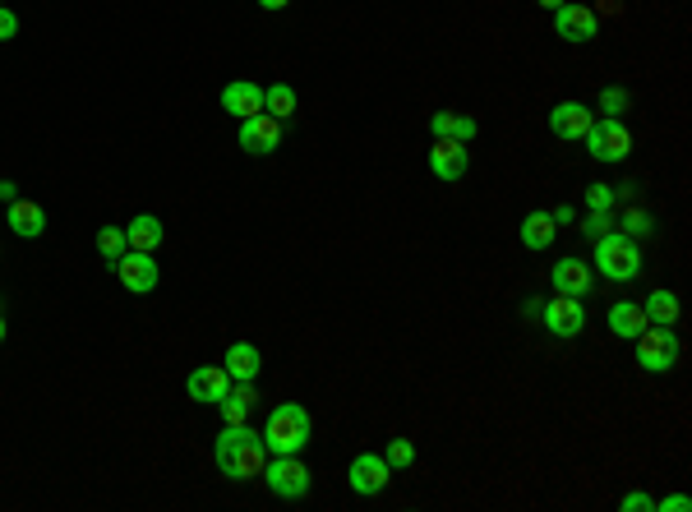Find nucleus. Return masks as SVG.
I'll list each match as a JSON object with an SVG mask.
<instances>
[{"instance_id":"f257e3e1","label":"nucleus","mask_w":692,"mask_h":512,"mask_svg":"<svg viewBox=\"0 0 692 512\" xmlns=\"http://www.w3.org/2000/svg\"><path fill=\"white\" fill-rule=\"evenodd\" d=\"M213 457H217V466H222V476H231V480H254V476H263L268 448H263L259 429H250V420H245V425H222Z\"/></svg>"},{"instance_id":"f03ea898","label":"nucleus","mask_w":692,"mask_h":512,"mask_svg":"<svg viewBox=\"0 0 692 512\" xmlns=\"http://www.w3.org/2000/svg\"><path fill=\"white\" fill-rule=\"evenodd\" d=\"M314 434V420L310 411L300 402H282L273 406V416H268V425H263V448L268 453H305V443H310Z\"/></svg>"},{"instance_id":"7ed1b4c3","label":"nucleus","mask_w":692,"mask_h":512,"mask_svg":"<svg viewBox=\"0 0 692 512\" xmlns=\"http://www.w3.org/2000/svg\"><path fill=\"white\" fill-rule=\"evenodd\" d=\"M596 268L600 277L609 282H633L642 273V250H637L633 236H623V231H609V236L596 240Z\"/></svg>"},{"instance_id":"20e7f679","label":"nucleus","mask_w":692,"mask_h":512,"mask_svg":"<svg viewBox=\"0 0 692 512\" xmlns=\"http://www.w3.org/2000/svg\"><path fill=\"white\" fill-rule=\"evenodd\" d=\"M633 346H637V365L646 374H669L679 365V337L665 323H646L642 333L633 337Z\"/></svg>"},{"instance_id":"39448f33","label":"nucleus","mask_w":692,"mask_h":512,"mask_svg":"<svg viewBox=\"0 0 692 512\" xmlns=\"http://www.w3.org/2000/svg\"><path fill=\"white\" fill-rule=\"evenodd\" d=\"M582 143L591 148V157H596V162H605V167H614V162H628V153H633V134H628V125H623L619 116L591 120V130L582 134Z\"/></svg>"},{"instance_id":"423d86ee","label":"nucleus","mask_w":692,"mask_h":512,"mask_svg":"<svg viewBox=\"0 0 692 512\" xmlns=\"http://www.w3.org/2000/svg\"><path fill=\"white\" fill-rule=\"evenodd\" d=\"M263 480H268L277 499H305L314 485L310 466L300 462V453H277L273 462H263Z\"/></svg>"},{"instance_id":"0eeeda50","label":"nucleus","mask_w":692,"mask_h":512,"mask_svg":"<svg viewBox=\"0 0 692 512\" xmlns=\"http://www.w3.org/2000/svg\"><path fill=\"white\" fill-rule=\"evenodd\" d=\"M540 319H545L549 333L568 342V337H577L586 328V305H582V296H563L559 291L549 305H540Z\"/></svg>"},{"instance_id":"6e6552de","label":"nucleus","mask_w":692,"mask_h":512,"mask_svg":"<svg viewBox=\"0 0 692 512\" xmlns=\"http://www.w3.org/2000/svg\"><path fill=\"white\" fill-rule=\"evenodd\" d=\"M388 480H393V466L383 462V453H360L346 466V485L356 489V494H383Z\"/></svg>"},{"instance_id":"1a4fd4ad","label":"nucleus","mask_w":692,"mask_h":512,"mask_svg":"<svg viewBox=\"0 0 692 512\" xmlns=\"http://www.w3.org/2000/svg\"><path fill=\"white\" fill-rule=\"evenodd\" d=\"M240 148L254 157H268L282 148V120H273L268 111H259V116H245L240 120Z\"/></svg>"},{"instance_id":"9d476101","label":"nucleus","mask_w":692,"mask_h":512,"mask_svg":"<svg viewBox=\"0 0 692 512\" xmlns=\"http://www.w3.org/2000/svg\"><path fill=\"white\" fill-rule=\"evenodd\" d=\"M116 277H120V286L130 291V296H148L157 286V259L153 254H144V250H125L116 259Z\"/></svg>"},{"instance_id":"9b49d317","label":"nucleus","mask_w":692,"mask_h":512,"mask_svg":"<svg viewBox=\"0 0 692 512\" xmlns=\"http://www.w3.org/2000/svg\"><path fill=\"white\" fill-rule=\"evenodd\" d=\"M185 393H190V402H208L217 406L222 397L231 393V374L222 370V365H199V370L185 379Z\"/></svg>"},{"instance_id":"f8f14e48","label":"nucleus","mask_w":692,"mask_h":512,"mask_svg":"<svg viewBox=\"0 0 692 512\" xmlns=\"http://www.w3.org/2000/svg\"><path fill=\"white\" fill-rule=\"evenodd\" d=\"M554 28L563 42H591L600 33V19L591 14V5H559L554 10Z\"/></svg>"},{"instance_id":"ddd939ff","label":"nucleus","mask_w":692,"mask_h":512,"mask_svg":"<svg viewBox=\"0 0 692 512\" xmlns=\"http://www.w3.org/2000/svg\"><path fill=\"white\" fill-rule=\"evenodd\" d=\"M466 167H471V153H466V143L457 139H434L430 148V171L439 180H462Z\"/></svg>"},{"instance_id":"4468645a","label":"nucleus","mask_w":692,"mask_h":512,"mask_svg":"<svg viewBox=\"0 0 692 512\" xmlns=\"http://www.w3.org/2000/svg\"><path fill=\"white\" fill-rule=\"evenodd\" d=\"M591 107L586 102H559V107L549 111V130L559 134V139H568V143H577L586 130H591Z\"/></svg>"},{"instance_id":"2eb2a0df","label":"nucleus","mask_w":692,"mask_h":512,"mask_svg":"<svg viewBox=\"0 0 692 512\" xmlns=\"http://www.w3.org/2000/svg\"><path fill=\"white\" fill-rule=\"evenodd\" d=\"M222 111H231L236 120L259 116L263 111V88L250 84V79H231V84L222 88Z\"/></svg>"},{"instance_id":"dca6fc26","label":"nucleus","mask_w":692,"mask_h":512,"mask_svg":"<svg viewBox=\"0 0 692 512\" xmlns=\"http://www.w3.org/2000/svg\"><path fill=\"white\" fill-rule=\"evenodd\" d=\"M5 222H10L14 236H24V240H37L42 231H47V213H42V203H28V199L5 203Z\"/></svg>"},{"instance_id":"f3484780","label":"nucleus","mask_w":692,"mask_h":512,"mask_svg":"<svg viewBox=\"0 0 692 512\" xmlns=\"http://www.w3.org/2000/svg\"><path fill=\"white\" fill-rule=\"evenodd\" d=\"M222 370L231 374V383H254L263 370V356L254 342H231L227 346V360H222Z\"/></svg>"},{"instance_id":"a211bd4d","label":"nucleus","mask_w":692,"mask_h":512,"mask_svg":"<svg viewBox=\"0 0 692 512\" xmlns=\"http://www.w3.org/2000/svg\"><path fill=\"white\" fill-rule=\"evenodd\" d=\"M554 291H563V296H591V268H586V259L554 263Z\"/></svg>"},{"instance_id":"6ab92c4d","label":"nucleus","mask_w":692,"mask_h":512,"mask_svg":"<svg viewBox=\"0 0 692 512\" xmlns=\"http://www.w3.org/2000/svg\"><path fill=\"white\" fill-rule=\"evenodd\" d=\"M430 134L434 139H457V143H471L480 134V125L462 111H434L430 116Z\"/></svg>"},{"instance_id":"aec40b11","label":"nucleus","mask_w":692,"mask_h":512,"mask_svg":"<svg viewBox=\"0 0 692 512\" xmlns=\"http://www.w3.org/2000/svg\"><path fill=\"white\" fill-rule=\"evenodd\" d=\"M217 406H222V425H245L250 411L259 406V393H254V383H231V393Z\"/></svg>"},{"instance_id":"412c9836","label":"nucleus","mask_w":692,"mask_h":512,"mask_svg":"<svg viewBox=\"0 0 692 512\" xmlns=\"http://www.w3.org/2000/svg\"><path fill=\"white\" fill-rule=\"evenodd\" d=\"M646 310L642 305H633V300H619V305H609V333L614 337H623V342H633L637 333L646 328Z\"/></svg>"},{"instance_id":"4be33fe9","label":"nucleus","mask_w":692,"mask_h":512,"mask_svg":"<svg viewBox=\"0 0 692 512\" xmlns=\"http://www.w3.org/2000/svg\"><path fill=\"white\" fill-rule=\"evenodd\" d=\"M125 240H130V250H144V254H153L162 240H167V227L157 222L153 213H139V217H130V227H125Z\"/></svg>"},{"instance_id":"5701e85b","label":"nucleus","mask_w":692,"mask_h":512,"mask_svg":"<svg viewBox=\"0 0 692 512\" xmlns=\"http://www.w3.org/2000/svg\"><path fill=\"white\" fill-rule=\"evenodd\" d=\"M554 236H559V227H554V217L549 213H526L522 217V245L526 250H549Z\"/></svg>"},{"instance_id":"b1692460","label":"nucleus","mask_w":692,"mask_h":512,"mask_svg":"<svg viewBox=\"0 0 692 512\" xmlns=\"http://www.w3.org/2000/svg\"><path fill=\"white\" fill-rule=\"evenodd\" d=\"M646 319L651 323H665V328H674V323H679V314H683V305H679V296H674V291H665V286H660V291H651V296H646Z\"/></svg>"},{"instance_id":"393cba45","label":"nucleus","mask_w":692,"mask_h":512,"mask_svg":"<svg viewBox=\"0 0 692 512\" xmlns=\"http://www.w3.org/2000/svg\"><path fill=\"white\" fill-rule=\"evenodd\" d=\"M263 111H268L273 120H291V116H296V88H291V84L263 88Z\"/></svg>"},{"instance_id":"a878e982","label":"nucleus","mask_w":692,"mask_h":512,"mask_svg":"<svg viewBox=\"0 0 692 512\" xmlns=\"http://www.w3.org/2000/svg\"><path fill=\"white\" fill-rule=\"evenodd\" d=\"M614 222H619L623 236H633V240H642V236H651V231H656V217L646 213V208H623Z\"/></svg>"},{"instance_id":"bb28decb","label":"nucleus","mask_w":692,"mask_h":512,"mask_svg":"<svg viewBox=\"0 0 692 512\" xmlns=\"http://www.w3.org/2000/svg\"><path fill=\"white\" fill-rule=\"evenodd\" d=\"M125 250H130V240H125V227H102V231H97V254H102V259H107L111 268H116V259H120Z\"/></svg>"},{"instance_id":"cd10ccee","label":"nucleus","mask_w":692,"mask_h":512,"mask_svg":"<svg viewBox=\"0 0 692 512\" xmlns=\"http://www.w3.org/2000/svg\"><path fill=\"white\" fill-rule=\"evenodd\" d=\"M614 231V208H586V222H582V236L586 240H600Z\"/></svg>"},{"instance_id":"c85d7f7f","label":"nucleus","mask_w":692,"mask_h":512,"mask_svg":"<svg viewBox=\"0 0 692 512\" xmlns=\"http://www.w3.org/2000/svg\"><path fill=\"white\" fill-rule=\"evenodd\" d=\"M383 462L393 466V471H406V466L416 462V443H411V439H388V453H383Z\"/></svg>"},{"instance_id":"c756f323","label":"nucleus","mask_w":692,"mask_h":512,"mask_svg":"<svg viewBox=\"0 0 692 512\" xmlns=\"http://www.w3.org/2000/svg\"><path fill=\"white\" fill-rule=\"evenodd\" d=\"M628 102H633V97H628V88H605V93H600V111H605V116H623V111H628Z\"/></svg>"},{"instance_id":"7c9ffc66","label":"nucleus","mask_w":692,"mask_h":512,"mask_svg":"<svg viewBox=\"0 0 692 512\" xmlns=\"http://www.w3.org/2000/svg\"><path fill=\"white\" fill-rule=\"evenodd\" d=\"M614 185H586V208H614Z\"/></svg>"},{"instance_id":"2f4dec72","label":"nucleus","mask_w":692,"mask_h":512,"mask_svg":"<svg viewBox=\"0 0 692 512\" xmlns=\"http://www.w3.org/2000/svg\"><path fill=\"white\" fill-rule=\"evenodd\" d=\"M10 37H19V14L0 5V42H10Z\"/></svg>"},{"instance_id":"473e14b6","label":"nucleus","mask_w":692,"mask_h":512,"mask_svg":"<svg viewBox=\"0 0 692 512\" xmlns=\"http://www.w3.org/2000/svg\"><path fill=\"white\" fill-rule=\"evenodd\" d=\"M619 508L623 512H651V508H656V499H646V494H623Z\"/></svg>"},{"instance_id":"72a5a7b5","label":"nucleus","mask_w":692,"mask_h":512,"mask_svg":"<svg viewBox=\"0 0 692 512\" xmlns=\"http://www.w3.org/2000/svg\"><path fill=\"white\" fill-rule=\"evenodd\" d=\"M656 508H660V512H688L692 499H688V494H669V499H660Z\"/></svg>"},{"instance_id":"f704fd0d","label":"nucleus","mask_w":692,"mask_h":512,"mask_svg":"<svg viewBox=\"0 0 692 512\" xmlns=\"http://www.w3.org/2000/svg\"><path fill=\"white\" fill-rule=\"evenodd\" d=\"M549 217H554V227H563V222H573V208H568V203H559V208H554Z\"/></svg>"},{"instance_id":"c9c22d12","label":"nucleus","mask_w":692,"mask_h":512,"mask_svg":"<svg viewBox=\"0 0 692 512\" xmlns=\"http://www.w3.org/2000/svg\"><path fill=\"white\" fill-rule=\"evenodd\" d=\"M0 199L14 203V199H19V185H14V180H0Z\"/></svg>"},{"instance_id":"e433bc0d","label":"nucleus","mask_w":692,"mask_h":512,"mask_svg":"<svg viewBox=\"0 0 692 512\" xmlns=\"http://www.w3.org/2000/svg\"><path fill=\"white\" fill-rule=\"evenodd\" d=\"M291 0H259V10H287Z\"/></svg>"},{"instance_id":"4c0bfd02","label":"nucleus","mask_w":692,"mask_h":512,"mask_svg":"<svg viewBox=\"0 0 692 512\" xmlns=\"http://www.w3.org/2000/svg\"><path fill=\"white\" fill-rule=\"evenodd\" d=\"M540 10H559V5H568V0H536Z\"/></svg>"},{"instance_id":"58836bf2","label":"nucleus","mask_w":692,"mask_h":512,"mask_svg":"<svg viewBox=\"0 0 692 512\" xmlns=\"http://www.w3.org/2000/svg\"><path fill=\"white\" fill-rule=\"evenodd\" d=\"M0 342H5V319H0Z\"/></svg>"}]
</instances>
